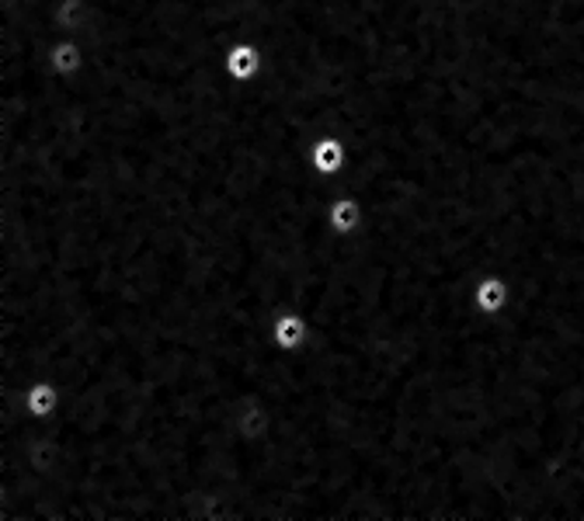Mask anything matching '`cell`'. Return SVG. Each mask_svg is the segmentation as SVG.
<instances>
[{"label":"cell","instance_id":"obj_7","mask_svg":"<svg viewBox=\"0 0 584 521\" xmlns=\"http://www.w3.org/2000/svg\"><path fill=\"white\" fill-rule=\"evenodd\" d=\"M328 226L338 237H355L366 226V205H363V199L348 195V191L331 195V202H328Z\"/></svg>","mask_w":584,"mask_h":521},{"label":"cell","instance_id":"obj_4","mask_svg":"<svg viewBox=\"0 0 584 521\" xmlns=\"http://www.w3.org/2000/svg\"><path fill=\"white\" fill-rule=\"evenodd\" d=\"M46 66L53 69L56 77L71 80L88 66V49H84L74 35H56V39L46 42Z\"/></svg>","mask_w":584,"mask_h":521},{"label":"cell","instance_id":"obj_1","mask_svg":"<svg viewBox=\"0 0 584 521\" xmlns=\"http://www.w3.org/2000/svg\"><path fill=\"white\" fill-rule=\"evenodd\" d=\"M310 341H314V323L303 309L285 306L271 317V344L279 347V352H289V355L303 352Z\"/></svg>","mask_w":584,"mask_h":521},{"label":"cell","instance_id":"obj_3","mask_svg":"<svg viewBox=\"0 0 584 521\" xmlns=\"http://www.w3.org/2000/svg\"><path fill=\"white\" fill-rule=\"evenodd\" d=\"M348 167V143L334 132H323L310 143V170L320 181L338 178L341 170Z\"/></svg>","mask_w":584,"mask_h":521},{"label":"cell","instance_id":"obj_6","mask_svg":"<svg viewBox=\"0 0 584 521\" xmlns=\"http://www.w3.org/2000/svg\"><path fill=\"white\" fill-rule=\"evenodd\" d=\"M223 69L237 84H251L265 74V49L257 42H233L223 52Z\"/></svg>","mask_w":584,"mask_h":521},{"label":"cell","instance_id":"obj_2","mask_svg":"<svg viewBox=\"0 0 584 521\" xmlns=\"http://www.w3.org/2000/svg\"><path fill=\"white\" fill-rule=\"evenodd\" d=\"M60 407H63V390L56 386L53 379H36V382H28L25 393H22V414L18 417H31V421H49V417H56ZM18 417H11V421H0V424H14Z\"/></svg>","mask_w":584,"mask_h":521},{"label":"cell","instance_id":"obj_5","mask_svg":"<svg viewBox=\"0 0 584 521\" xmlns=\"http://www.w3.org/2000/svg\"><path fill=\"white\" fill-rule=\"evenodd\" d=\"M473 306H477V313H484V317L497 320L511 306V282L502 271L480 275L473 282Z\"/></svg>","mask_w":584,"mask_h":521}]
</instances>
